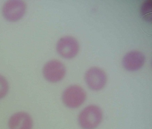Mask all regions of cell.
<instances>
[{"instance_id": "1", "label": "cell", "mask_w": 152, "mask_h": 129, "mask_svg": "<svg viewBox=\"0 0 152 129\" xmlns=\"http://www.w3.org/2000/svg\"><path fill=\"white\" fill-rule=\"evenodd\" d=\"M104 118L102 108L98 105L91 104L81 109L78 113L77 123L81 129H97Z\"/></svg>"}, {"instance_id": "2", "label": "cell", "mask_w": 152, "mask_h": 129, "mask_svg": "<svg viewBox=\"0 0 152 129\" xmlns=\"http://www.w3.org/2000/svg\"><path fill=\"white\" fill-rule=\"evenodd\" d=\"M87 93L80 85H70L63 91L62 100L64 105L70 109H76L80 107L87 99Z\"/></svg>"}, {"instance_id": "3", "label": "cell", "mask_w": 152, "mask_h": 129, "mask_svg": "<svg viewBox=\"0 0 152 129\" xmlns=\"http://www.w3.org/2000/svg\"><path fill=\"white\" fill-rule=\"evenodd\" d=\"M27 10L26 3L22 0H9L3 4L2 14L5 19L11 22L23 19Z\"/></svg>"}, {"instance_id": "4", "label": "cell", "mask_w": 152, "mask_h": 129, "mask_svg": "<svg viewBox=\"0 0 152 129\" xmlns=\"http://www.w3.org/2000/svg\"><path fill=\"white\" fill-rule=\"evenodd\" d=\"M44 78L49 82L57 83L64 79L66 69L64 64L58 60H51L47 62L42 68Z\"/></svg>"}, {"instance_id": "5", "label": "cell", "mask_w": 152, "mask_h": 129, "mask_svg": "<svg viewBox=\"0 0 152 129\" xmlns=\"http://www.w3.org/2000/svg\"><path fill=\"white\" fill-rule=\"evenodd\" d=\"M84 79L88 87L94 91L102 90L107 82V77L105 72L97 67L89 69L85 73Z\"/></svg>"}, {"instance_id": "6", "label": "cell", "mask_w": 152, "mask_h": 129, "mask_svg": "<svg viewBox=\"0 0 152 129\" xmlns=\"http://www.w3.org/2000/svg\"><path fill=\"white\" fill-rule=\"evenodd\" d=\"M56 47L59 55L65 59H70L77 55L80 46L78 41L75 38L66 36L58 40Z\"/></svg>"}, {"instance_id": "7", "label": "cell", "mask_w": 152, "mask_h": 129, "mask_svg": "<svg viewBox=\"0 0 152 129\" xmlns=\"http://www.w3.org/2000/svg\"><path fill=\"white\" fill-rule=\"evenodd\" d=\"M145 58L144 55L140 51H132L124 56L122 64L126 70L135 71L141 68L145 64Z\"/></svg>"}, {"instance_id": "8", "label": "cell", "mask_w": 152, "mask_h": 129, "mask_svg": "<svg viewBox=\"0 0 152 129\" xmlns=\"http://www.w3.org/2000/svg\"><path fill=\"white\" fill-rule=\"evenodd\" d=\"M8 125L10 129H32L33 122L27 113L18 112L10 117Z\"/></svg>"}, {"instance_id": "9", "label": "cell", "mask_w": 152, "mask_h": 129, "mask_svg": "<svg viewBox=\"0 0 152 129\" xmlns=\"http://www.w3.org/2000/svg\"><path fill=\"white\" fill-rule=\"evenodd\" d=\"M152 1L147 0L144 2L140 8L141 16L148 22L152 21Z\"/></svg>"}, {"instance_id": "10", "label": "cell", "mask_w": 152, "mask_h": 129, "mask_svg": "<svg viewBox=\"0 0 152 129\" xmlns=\"http://www.w3.org/2000/svg\"><path fill=\"white\" fill-rule=\"evenodd\" d=\"M9 85L8 82L3 75L0 74V99L4 98L8 93Z\"/></svg>"}]
</instances>
